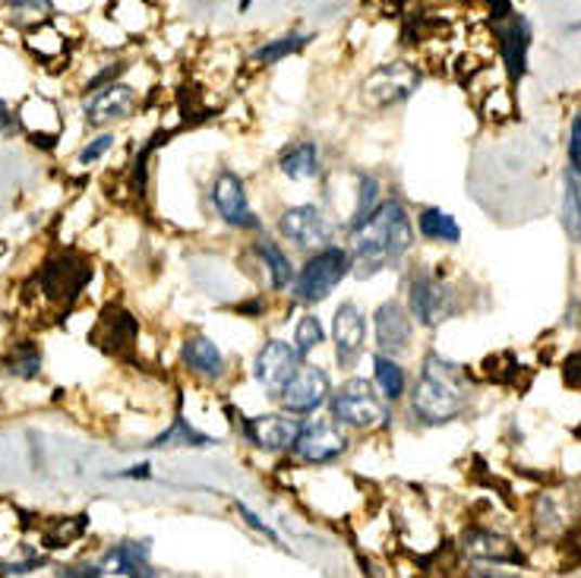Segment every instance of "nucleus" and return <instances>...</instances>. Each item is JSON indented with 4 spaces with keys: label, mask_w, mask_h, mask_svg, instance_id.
<instances>
[{
    "label": "nucleus",
    "mask_w": 581,
    "mask_h": 578,
    "mask_svg": "<svg viewBox=\"0 0 581 578\" xmlns=\"http://www.w3.org/2000/svg\"><path fill=\"white\" fill-rule=\"evenodd\" d=\"M300 361H304V358L297 355V348H294L290 342L269 338V342L259 348V355H256L254 361L256 383H259L269 396H279V393L285 389V383L294 376V370L300 367Z\"/></svg>",
    "instance_id": "9b49d317"
},
{
    "label": "nucleus",
    "mask_w": 581,
    "mask_h": 578,
    "mask_svg": "<svg viewBox=\"0 0 581 578\" xmlns=\"http://www.w3.org/2000/svg\"><path fill=\"white\" fill-rule=\"evenodd\" d=\"M307 44H310V36H300V33H288V36L269 38L266 44H259V48H256L254 61L256 64L272 67V64H282V61L290 57V54H300Z\"/></svg>",
    "instance_id": "bb28decb"
},
{
    "label": "nucleus",
    "mask_w": 581,
    "mask_h": 578,
    "mask_svg": "<svg viewBox=\"0 0 581 578\" xmlns=\"http://www.w3.org/2000/svg\"><path fill=\"white\" fill-rule=\"evenodd\" d=\"M581 175L572 168H566L563 175V228L569 234V241L581 244Z\"/></svg>",
    "instance_id": "a878e982"
},
{
    "label": "nucleus",
    "mask_w": 581,
    "mask_h": 578,
    "mask_svg": "<svg viewBox=\"0 0 581 578\" xmlns=\"http://www.w3.org/2000/svg\"><path fill=\"white\" fill-rule=\"evenodd\" d=\"M323 342H326V329L320 323V317L304 313V317L297 320V329H294V348H297V355H300V358H310Z\"/></svg>",
    "instance_id": "c756f323"
},
{
    "label": "nucleus",
    "mask_w": 581,
    "mask_h": 578,
    "mask_svg": "<svg viewBox=\"0 0 581 578\" xmlns=\"http://www.w3.org/2000/svg\"><path fill=\"white\" fill-rule=\"evenodd\" d=\"M20 127H23V124H20V117L10 111V105H7V102H0V130L10 137V133H16Z\"/></svg>",
    "instance_id": "58836bf2"
},
{
    "label": "nucleus",
    "mask_w": 581,
    "mask_h": 578,
    "mask_svg": "<svg viewBox=\"0 0 581 578\" xmlns=\"http://www.w3.org/2000/svg\"><path fill=\"white\" fill-rule=\"evenodd\" d=\"M468 373L459 363L446 361L439 355H427L421 367V380L411 389V411L421 424L439 427L455 421L468 408Z\"/></svg>",
    "instance_id": "f03ea898"
},
{
    "label": "nucleus",
    "mask_w": 581,
    "mask_h": 578,
    "mask_svg": "<svg viewBox=\"0 0 581 578\" xmlns=\"http://www.w3.org/2000/svg\"><path fill=\"white\" fill-rule=\"evenodd\" d=\"M256 256L262 259V266H266V272H269V285L275 291H285L290 288V282H294V266H290V259L285 256V251L275 244V241H256Z\"/></svg>",
    "instance_id": "b1692460"
},
{
    "label": "nucleus",
    "mask_w": 581,
    "mask_h": 578,
    "mask_svg": "<svg viewBox=\"0 0 581 578\" xmlns=\"http://www.w3.org/2000/svg\"><path fill=\"white\" fill-rule=\"evenodd\" d=\"M241 431L247 436V442H254L262 452H290L297 434H300V421L297 414H256L241 421Z\"/></svg>",
    "instance_id": "ddd939ff"
},
{
    "label": "nucleus",
    "mask_w": 581,
    "mask_h": 578,
    "mask_svg": "<svg viewBox=\"0 0 581 578\" xmlns=\"http://www.w3.org/2000/svg\"><path fill=\"white\" fill-rule=\"evenodd\" d=\"M351 439L345 434V427L335 421V418H317L310 424H300V434L294 442V455L304 462V465H332L338 462L345 452H348Z\"/></svg>",
    "instance_id": "0eeeda50"
},
{
    "label": "nucleus",
    "mask_w": 581,
    "mask_h": 578,
    "mask_svg": "<svg viewBox=\"0 0 581 578\" xmlns=\"http://www.w3.org/2000/svg\"><path fill=\"white\" fill-rule=\"evenodd\" d=\"M108 149H114V137H111V133L95 137L92 143L82 145V152H79V165H92V162H99Z\"/></svg>",
    "instance_id": "72a5a7b5"
},
{
    "label": "nucleus",
    "mask_w": 581,
    "mask_h": 578,
    "mask_svg": "<svg viewBox=\"0 0 581 578\" xmlns=\"http://www.w3.org/2000/svg\"><path fill=\"white\" fill-rule=\"evenodd\" d=\"M209 200H212L218 218L224 224L241 228V231H259L262 228V221L247 200V183L241 181L234 171H218L216 181L209 187Z\"/></svg>",
    "instance_id": "9d476101"
},
{
    "label": "nucleus",
    "mask_w": 581,
    "mask_h": 578,
    "mask_svg": "<svg viewBox=\"0 0 581 578\" xmlns=\"http://www.w3.org/2000/svg\"><path fill=\"white\" fill-rule=\"evenodd\" d=\"M462 553L472 556V560H483V563H508V566L525 563V556H521V550L515 543L503 538V535H496V531H483V528L465 531Z\"/></svg>",
    "instance_id": "6ab92c4d"
},
{
    "label": "nucleus",
    "mask_w": 581,
    "mask_h": 578,
    "mask_svg": "<svg viewBox=\"0 0 581 578\" xmlns=\"http://www.w3.org/2000/svg\"><path fill=\"white\" fill-rule=\"evenodd\" d=\"M373 383L379 386V393H383L386 401H401L404 393H408V376H404V370H401L396 358H389V355H383V351L373 355Z\"/></svg>",
    "instance_id": "5701e85b"
},
{
    "label": "nucleus",
    "mask_w": 581,
    "mask_h": 578,
    "mask_svg": "<svg viewBox=\"0 0 581 578\" xmlns=\"http://www.w3.org/2000/svg\"><path fill=\"white\" fill-rule=\"evenodd\" d=\"M7 373H13V376H20V380H36L38 373H41V351H38L36 345H16L13 348V355L7 358Z\"/></svg>",
    "instance_id": "7c9ffc66"
},
{
    "label": "nucleus",
    "mask_w": 581,
    "mask_h": 578,
    "mask_svg": "<svg viewBox=\"0 0 581 578\" xmlns=\"http://www.w3.org/2000/svg\"><path fill=\"white\" fill-rule=\"evenodd\" d=\"M373 332H376V348L389 358H399L411 348V317L396 300H386L373 313Z\"/></svg>",
    "instance_id": "a211bd4d"
},
{
    "label": "nucleus",
    "mask_w": 581,
    "mask_h": 578,
    "mask_svg": "<svg viewBox=\"0 0 581 578\" xmlns=\"http://www.w3.org/2000/svg\"><path fill=\"white\" fill-rule=\"evenodd\" d=\"M328 414L348 431H383L389 427V408L373 393V383L348 380L338 393L328 396Z\"/></svg>",
    "instance_id": "20e7f679"
},
{
    "label": "nucleus",
    "mask_w": 581,
    "mask_h": 578,
    "mask_svg": "<svg viewBox=\"0 0 581 578\" xmlns=\"http://www.w3.org/2000/svg\"><path fill=\"white\" fill-rule=\"evenodd\" d=\"M158 143H168V133H158V137H152V143L143 145V149H140V155H137V162H133L130 190H133L137 196H145V190H149V158H152V152H155V145Z\"/></svg>",
    "instance_id": "473e14b6"
},
{
    "label": "nucleus",
    "mask_w": 581,
    "mask_h": 578,
    "mask_svg": "<svg viewBox=\"0 0 581 578\" xmlns=\"http://www.w3.org/2000/svg\"><path fill=\"white\" fill-rule=\"evenodd\" d=\"M216 439L206 434H199V431H193L190 427V421L178 414L175 418V424L165 431L162 436H155L152 442H149V449H165V446H193V449H206V446H212Z\"/></svg>",
    "instance_id": "cd10ccee"
},
{
    "label": "nucleus",
    "mask_w": 581,
    "mask_h": 578,
    "mask_svg": "<svg viewBox=\"0 0 581 578\" xmlns=\"http://www.w3.org/2000/svg\"><path fill=\"white\" fill-rule=\"evenodd\" d=\"M152 474V465L143 462V465H133L130 471H120V474H114V477H124V480H145Z\"/></svg>",
    "instance_id": "ea45409f"
},
{
    "label": "nucleus",
    "mask_w": 581,
    "mask_h": 578,
    "mask_svg": "<svg viewBox=\"0 0 581 578\" xmlns=\"http://www.w3.org/2000/svg\"><path fill=\"white\" fill-rule=\"evenodd\" d=\"M328 396H332V380L326 370L300 361L294 376L285 383V389L279 393V401L288 414H313L328 404Z\"/></svg>",
    "instance_id": "1a4fd4ad"
},
{
    "label": "nucleus",
    "mask_w": 581,
    "mask_h": 578,
    "mask_svg": "<svg viewBox=\"0 0 581 578\" xmlns=\"http://www.w3.org/2000/svg\"><path fill=\"white\" fill-rule=\"evenodd\" d=\"M348 241H351V259L354 269L351 275L358 279H373L392 266H399L414 247V228H411V216L404 209L401 200H383L370 216L363 218L361 224L348 228Z\"/></svg>",
    "instance_id": "f257e3e1"
},
{
    "label": "nucleus",
    "mask_w": 581,
    "mask_h": 578,
    "mask_svg": "<svg viewBox=\"0 0 581 578\" xmlns=\"http://www.w3.org/2000/svg\"><path fill=\"white\" fill-rule=\"evenodd\" d=\"M376 206H379V181L373 175H358V203H354V213H351L348 228L361 224L363 218L370 216Z\"/></svg>",
    "instance_id": "2f4dec72"
},
{
    "label": "nucleus",
    "mask_w": 581,
    "mask_h": 578,
    "mask_svg": "<svg viewBox=\"0 0 581 578\" xmlns=\"http://www.w3.org/2000/svg\"><path fill=\"white\" fill-rule=\"evenodd\" d=\"M181 358L196 376H206V380H221L228 373V361H224L221 348H218L212 338H206V335L183 338Z\"/></svg>",
    "instance_id": "aec40b11"
},
{
    "label": "nucleus",
    "mask_w": 581,
    "mask_h": 578,
    "mask_svg": "<svg viewBox=\"0 0 581 578\" xmlns=\"http://www.w3.org/2000/svg\"><path fill=\"white\" fill-rule=\"evenodd\" d=\"M86 531V515H76V518H54L44 531H41V543L44 550H61V547H70L76 538H82Z\"/></svg>",
    "instance_id": "c85d7f7f"
},
{
    "label": "nucleus",
    "mask_w": 581,
    "mask_h": 578,
    "mask_svg": "<svg viewBox=\"0 0 581 578\" xmlns=\"http://www.w3.org/2000/svg\"><path fill=\"white\" fill-rule=\"evenodd\" d=\"M493 36L500 44V54L506 61V70L512 79H521L528 73V48H531V26L525 16L506 13L493 23Z\"/></svg>",
    "instance_id": "2eb2a0df"
},
{
    "label": "nucleus",
    "mask_w": 581,
    "mask_h": 578,
    "mask_svg": "<svg viewBox=\"0 0 581 578\" xmlns=\"http://www.w3.org/2000/svg\"><path fill=\"white\" fill-rule=\"evenodd\" d=\"M44 560H20V563H0V576H29Z\"/></svg>",
    "instance_id": "e433bc0d"
},
{
    "label": "nucleus",
    "mask_w": 581,
    "mask_h": 578,
    "mask_svg": "<svg viewBox=\"0 0 581 578\" xmlns=\"http://www.w3.org/2000/svg\"><path fill=\"white\" fill-rule=\"evenodd\" d=\"M61 576L64 578H99V576H105V569H102V566H64V569H61Z\"/></svg>",
    "instance_id": "4c0bfd02"
},
{
    "label": "nucleus",
    "mask_w": 581,
    "mask_h": 578,
    "mask_svg": "<svg viewBox=\"0 0 581 578\" xmlns=\"http://www.w3.org/2000/svg\"><path fill=\"white\" fill-rule=\"evenodd\" d=\"M137 338H140L137 317L127 313L124 307H114V304L105 307V313L99 317V325H95V332H92V342H95L99 348H105L114 358H127V355L133 351Z\"/></svg>",
    "instance_id": "dca6fc26"
},
{
    "label": "nucleus",
    "mask_w": 581,
    "mask_h": 578,
    "mask_svg": "<svg viewBox=\"0 0 581 578\" xmlns=\"http://www.w3.org/2000/svg\"><path fill=\"white\" fill-rule=\"evenodd\" d=\"M354 269V259L348 247H335L326 244L320 251H313L310 259L304 262L300 272H294V282H290V294L304 304H320L326 300L332 291L341 285V279H348Z\"/></svg>",
    "instance_id": "7ed1b4c3"
},
{
    "label": "nucleus",
    "mask_w": 581,
    "mask_h": 578,
    "mask_svg": "<svg viewBox=\"0 0 581 578\" xmlns=\"http://www.w3.org/2000/svg\"><path fill=\"white\" fill-rule=\"evenodd\" d=\"M92 279V259L82 254H54L44 259V266L36 272L38 294L57 307H70L73 300L86 291Z\"/></svg>",
    "instance_id": "39448f33"
},
{
    "label": "nucleus",
    "mask_w": 581,
    "mask_h": 578,
    "mask_svg": "<svg viewBox=\"0 0 581 578\" xmlns=\"http://www.w3.org/2000/svg\"><path fill=\"white\" fill-rule=\"evenodd\" d=\"M408 307H411V317L424 329H436L455 317L459 300H455V291L449 288L436 272L417 269L408 282Z\"/></svg>",
    "instance_id": "423d86ee"
},
{
    "label": "nucleus",
    "mask_w": 581,
    "mask_h": 578,
    "mask_svg": "<svg viewBox=\"0 0 581 578\" xmlns=\"http://www.w3.org/2000/svg\"><path fill=\"white\" fill-rule=\"evenodd\" d=\"M282 237L290 241L297 251H320L332 241V224L317 206H290L279 218Z\"/></svg>",
    "instance_id": "f8f14e48"
},
{
    "label": "nucleus",
    "mask_w": 581,
    "mask_h": 578,
    "mask_svg": "<svg viewBox=\"0 0 581 578\" xmlns=\"http://www.w3.org/2000/svg\"><path fill=\"white\" fill-rule=\"evenodd\" d=\"M149 541H120L102 563L105 573L114 576H155L152 563H149Z\"/></svg>",
    "instance_id": "4be33fe9"
},
{
    "label": "nucleus",
    "mask_w": 581,
    "mask_h": 578,
    "mask_svg": "<svg viewBox=\"0 0 581 578\" xmlns=\"http://www.w3.org/2000/svg\"><path fill=\"white\" fill-rule=\"evenodd\" d=\"M569 168L581 175V114L572 117V130H569Z\"/></svg>",
    "instance_id": "f704fd0d"
},
{
    "label": "nucleus",
    "mask_w": 581,
    "mask_h": 578,
    "mask_svg": "<svg viewBox=\"0 0 581 578\" xmlns=\"http://www.w3.org/2000/svg\"><path fill=\"white\" fill-rule=\"evenodd\" d=\"M417 231L430 244H459L462 241L459 221L449 216V213H442V209H424L417 216Z\"/></svg>",
    "instance_id": "393cba45"
},
{
    "label": "nucleus",
    "mask_w": 581,
    "mask_h": 578,
    "mask_svg": "<svg viewBox=\"0 0 581 578\" xmlns=\"http://www.w3.org/2000/svg\"><path fill=\"white\" fill-rule=\"evenodd\" d=\"M279 168L290 181H313L320 178L323 165H320V145L313 140H297L282 149L279 155Z\"/></svg>",
    "instance_id": "412c9836"
},
{
    "label": "nucleus",
    "mask_w": 581,
    "mask_h": 578,
    "mask_svg": "<svg viewBox=\"0 0 581 578\" xmlns=\"http://www.w3.org/2000/svg\"><path fill=\"white\" fill-rule=\"evenodd\" d=\"M417 86H421V73L404 61H392V64H383L366 76L363 102L370 108H392V105L408 102Z\"/></svg>",
    "instance_id": "6e6552de"
},
{
    "label": "nucleus",
    "mask_w": 581,
    "mask_h": 578,
    "mask_svg": "<svg viewBox=\"0 0 581 578\" xmlns=\"http://www.w3.org/2000/svg\"><path fill=\"white\" fill-rule=\"evenodd\" d=\"M332 342H335V361L341 370H351L361 361L363 342H366V323H363L361 307L354 300H345L335 310L332 320Z\"/></svg>",
    "instance_id": "4468645a"
},
{
    "label": "nucleus",
    "mask_w": 581,
    "mask_h": 578,
    "mask_svg": "<svg viewBox=\"0 0 581 578\" xmlns=\"http://www.w3.org/2000/svg\"><path fill=\"white\" fill-rule=\"evenodd\" d=\"M237 512H241V518H244V522H247V525H250L254 531H259L262 538H269L272 543H282V538H279V535H275V531H272V528H269V525H266V522H262L259 515H256L254 509L244 506V503H237Z\"/></svg>",
    "instance_id": "c9c22d12"
},
{
    "label": "nucleus",
    "mask_w": 581,
    "mask_h": 578,
    "mask_svg": "<svg viewBox=\"0 0 581 578\" xmlns=\"http://www.w3.org/2000/svg\"><path fill=\"white\" fill-rule=\"evenodd\" d=\"M137 92L127 86V82H111L105 89H95L89 92L82 114H86V124L92 127H105L111 120H127L133 111H137Z\"/></svg>",
    "instance_id": "f3484780"
}]
</instances>
